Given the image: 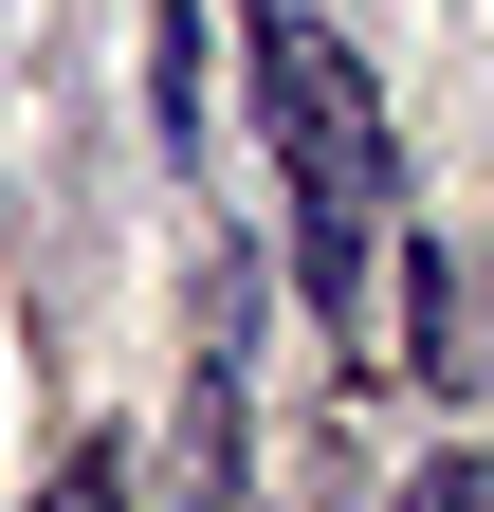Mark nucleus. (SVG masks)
<instances>
[{
	"label": "nucleus",
	"mask_w": 494,
	"mask_h": 512,
	"mask_svg": "<svg viewBox=\"0 0 494 512\" xmlns=\"http://www.w3.org/2000/svg\"><path fill=\"white\" fill-rule=\"evenodd\" d=\"M55 512H129V458H110V439H74V476H55Z\"/></svg>",
	"instance_id": "39448f33"
},
{
	"label": "nucleus",
	"mask_w": 494,
	"mask_h": 512,
	"mask_svg": "<svg viewBox=\"0 0 494 512\" xmlns=\"http://www.w3.org/2000/svg\"><path fill=\"white\" fill-rule=\"evenodd\" d=\"M147 128H165V165H202V147H220V128H202V19H183V0L147 19Z\"/></svg>",
	"instance_id": "20e7f679"
},
{
	"label": "nucleus",
	"mask_w": 494,
	"mask_h": 512,
	"mask_svg": "<svg viewBox=\"0 0 494 512\" xmlns=\"http://www.w3.org/2000/svg\"><path fill=\"white\" fill-rule=\"evenodd\" d=\"M385 275H403V311H421V384H458V403H476V384H494V330H476V275H458L440 238H403Z\"/></svg>",
	"instance_id": "7ed1b4c3"
},
{
	"label": "nucleus",
	"mask_w": 494,
	"mask_h": 512,
	"mask_svg": "<svg viewBox=\"0 0 494 512\" xmlns=\"http://www.w3.org/2000/svg\"><path fill=\"white\" fill-rule=\"evenodd\" d=\"M403 512H494V476H476V458H421V476H403Z\"/></svg>",
	"instance_id": "423d86ee"
},
{
	"label": "nucleus",
	"mask_w": 494,
	"mask_h": 512,
	"mask_svg": "<svg viewBox=\"0 0 494 512\" xmlns=\"http://www.w3.org/2000/svg\"><path fill=\"white\" fill-rule=\"evenodd\" d=\"M238 256H220V330H202V384H183V476H165V512H238Z\"/></svg>",
	"instance_id": "f03ea898"
},
{
	"label": "nucleus",
	"mask_w": 494,
	"mask_h": 512,
	"mask_svg": "<svg viewBox=\"0 0 494 512\" xmlns=\"http://www.w3.org/2000/svg\"><path fill=\"white\" fill-rule=\"evenodd\" d=\"M257 19H293V0H257Z\"/></svg>",
	"instance_id": "0eeeda50"
},
{
	"label": "nucleus",
	"mask_w": 494,
	"mask_h": 512,
	"mask_svg": "<svg viewBox=\"0 0 494 512\" xmlns=\"http://www.w3.org/2000/svg\"><path fill=\"white\" fill-rule=\"evenodd\" d=\"M257 74H275V147H293V293L366 348V275H385V202H403L385 92L330 19H257Z\"/></svg>",
	"instance_id": "f257e3e1"
}]
</instances>
